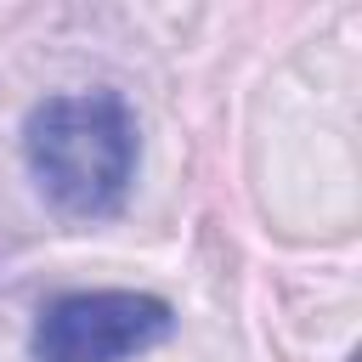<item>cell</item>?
<instances>
[{
    "label": "cell",
    "mask_w": 362,
    "mask_h": 362,
    "mask_svg": "<svg viewBox=\"0 0 362 362\" xmlns=\"http://www.w3.org/2000/svg\"><path fill=\"white\" fill-rule=\"evenodd\" d=\"M136 113L107 85L45 96L23 119V164L40 198L68 221L113 215L136 181Z\"/></svg>",
    "instance_id": "obj_1"
},
{
    "label": "cell",
    "mask_w": 362,
    "mask_h": 362,
    "mask_svg": "<svg viewBox=\"0 0 362 362\" xmlns=\"http://www.w3.org/2000/svg\"><path fill=\"white\" fill-rule=\"evenodd\" d=\"M175 334V305L147 288H74L34 311V362H136Z\"/></svg>",
    "instance_id": "obj_2"
}]
</instances>
